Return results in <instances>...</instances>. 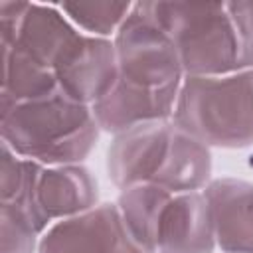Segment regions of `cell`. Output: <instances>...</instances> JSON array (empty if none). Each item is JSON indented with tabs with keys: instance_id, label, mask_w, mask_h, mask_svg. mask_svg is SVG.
Listing matches in <instances>:
<instances>
[{
	"instance_id": "9",
	"label": "cell",
	"mask_w": 253,
	"mask_h": 253,
	"mask_svg": "<svg viewBox=\"0 0 253 253\" xmlns=\"http://www.w3.org/2000/svg\"><path fill=\"white\" fill-rule=\"evenodd\" d=\"M215 249L211 213L204 192L172 194L158 219L154 253H213Z\"/></svg>"
},
{
	"instance_id": "19",
	"label": "cell",
	"mask_w": 253,
	"mask_h": 253,
	"mask_svg": "<svg viewBox=\"0 0 253 253\" xmlns=\"http://www.w3.org/2000/svg\"><path fill=\"white\" fill-rule=\"evenodd\" d=\"M227 6H229V12L235 20L237 30H239L241 42H243L247 67H253V0L227 2Z\"/></svg>"
},
{
	"instance_id": "7",
	"label": "cell",
	"mask_w": 253,
	"mask_h": 253,
	"mask_svg": "<svg viewBox=\"0 0 253 253\" xmlns=\"http://www.w3.org/2000/svg\"><path fill=\"white\" fill-rule=\"evenodd\" d=\"M172 121H152L113 134L107 148V174L119 188L152 182L168 152Z\"/></svg>"
},
{
	"instance_id": "5",
	"label": "cell",
	"mask_w": 253,
	"mask_h": 253,
	"mask_svg": "<svg viewBox=\"0 0 253 253\" xmlns=\"http://www.w3.org/2000/svg\"><path fill=\"white\" fill-rule=\"evenodd\" d=\"M59 91L69 99L93 107L119 81L115 43L79 32L53 63Z\"/></svg>"
},
{
	"instance_id": "3",
	"label": "cell",
	"mask_w": 253,
	"mask_h": 253,
	"mask_svg": "<svg viewBox=\"0 0 253 253\" xmlns=\"http://www.w3.org/2000/svg\"><path fill=\"white\" fill-rule=\"evenodd\" d=\"M174 126L210 148L253 144V67L215 77H184Z\"/></svg>"
},
{
	"instance_id": "4",
	"label": "cell",
	"mask_w": 253,
	"mask_h": 253,
	"mask_svg": "<svg viewBox=\"0 0 253 253\" xmlns=\"http://www.w3.org/2000/svg\"><path fill=\"white\" fill-rule=\"evenodd\" d=\"M113 43L121 81L146 89L172 87L184 81L174 42L152 22L142 2L132 4L130 14L113 36Z\"/></svg>"
},
{
	"instance_id": "13",
	"label": "cell",
	"mask_w": 253,
	"mask_h": 253,
	"mask_svg": "<svg viewBox=\"0 0 253 253\" xmlns=\"http://www.w3.org/2000/svg\"><path fill=\"white\" fill-rule=\"evenodd\" d=\"M211 168V148L174 126L166 158L152 182L172 194L202 192L213 180Z\"/></svg>"
},
{
	"instance_id": "15",
	"label": "cell",
	"mask_w": 253,
	"mask_h": 253,
	"mask_svg": "<svg viewBox=\"0 0 253 253\" xmlns=\"http://www.w3.org/2000/svg\"><path fill=\"white\" fill-rule=\"evenodd\" d=\"M59 91L55 73L32 59L18 47L2 45V81L0 95L14 103L36 101Z\"/></svg>"
},
{
	"instance_id": "2",
	"label": "cell",
	"mask_w": 253,
	"mask_h": 253,
	"mask_svg": "<svg viewBox=\"0 0 253 253\" xmlns=\"http://www.w3.org/2000/svg\"><path fill=\"white\" fill-rule=\"evenodd\" d=\"M178 51L184 77H215L247 69L243 42L227 2H142Z\"/></svg>"
},
{
	"instance_id": "17",
	"label": "cell",
	"mask_w": 253,
	"mask_h": 253,
	"mask_svg": "<svg viewBox=\"0 0 253 253\" xmlns=\"http://www.w3.org/2000/svg\"><path fill=\"white\" fill-rule=\"evenodd\" d=\"M0 229H2L0 253H38L42 233L18 204L2 202Z\"/></svg>"
},
{
	"instance_id": "11",
	"label": "cell",
	"mask_w": 253,
	"mask_h": 253,
	"mask_svg": "<svg viewBox=\"0 0 253 253\" xmlns=\"http://www.w3.org/2000/svg\"><path fill=\"white\" fill-rule=\"evenodd\" d=\"M95 206H99V184L87 166H43L36 188V210L45 229L59 219L79 215Z\"/></svg>"
},
{
	"instance_id": "14",
	"label": "cell",
	"mask_w": 253,
	"mask_h": 253,
	"mask_svg": "<svg viewBox=\"0 0 253 253\" xmlns=\"http://www.w3.org/2000/svg\"><path fill=\"white\" fill-rule=\"evenodd\" d=\"M170 198L172 192L164 190L154 182H146L121 190L115 202L128 235L146 253H154L158 219Z\"/></svg>"
},
{
	"instance_id": "18",
	"label": "cell",
	"mask_w": 253,
	"mask_h": 253,
	"mask_svg": "<svg viewBox=\"0 0 253 253\" xmlns=\"http://www.w3.org/2000/svg\"><path fill=\"white\" fill-rule=\"evenodd\" d=\"M34 160L18 156L8 144L2 142V154H0V196L2 202H14L20 192L24 190V184L32 172Z\"/></svg>"
},
{
	"instance_id": "20",
	"label": "cell",
	"mask_w": 253,
	"mask_h": 253,
	"mask_svg": "<svg viewBox=\"0 0 253 253\" xmlns=\"http://www.w3.org/2000/svg\"><path fill=\"white\" fill-rule=\"evenodd\" d=\"M26 10H28V2H18V0L0 2V42L2 45H14Z\"/></svg>"
},
{
	"instance_id": "10",
	"label": "cell",
	"mask_w": 253,
	"mask_h": 253,
	"mask_svg": "<svg viewBox=\"0 0 253 253\" xmlns=\"http://www.w3.org/2000/svg\"><path fill=\"white\" fill-rule=\"evenodd\" d=\"M221 253H253V184L215 178L204 190Z\"/></svg>"
},
{
	"instance_id": "12",
	"label": "cell",
	"mask_w": 253,
	"mask_h": 253,
	"mask_svg": "<svg viewBox=\"0 0 253 253\" xmlns=\"http://www.w3.org/2000/svg\"><path fill=\"white\" fill-rule=\"evenodd\" d=\"M79 34V30L61 12L59 4L28 2L14 45L45 67H53L59 53ZM53 71V69H51Z\"/></svg>"
},
{
	"instance_id": "8",
	"label": "cell",
	"mask_w": 253,
	"mask_h": 253,
	"mask_svg": "<svg viewBox=\"0 0 253 253\" xmlns=\"http://www.w3.org/2000/svg\"><path fill=\"white\" fill-rule=\"evenodd\" d=\"M180 85L146 89L119 79L115 87L91 107L101 132L119 134L142 123L170 121Z\"/></svg>"
},
{
	"instance_id": "6",
	"label": "cell",
	"mask_w": 253,
	"mask_h": 253,
	"mask_svg": "<svg viewBox=\"0 0 253 253\" xmlns=\"http://www.w3.org/2000/svg\"><path fill=\"white\" fill-rule=\"evenodd\" d=\"M38 253H146L126 231L117 204H99L79 215L51 223Z\"/></svg>"
},
{
	"instance_id": "1",
	"label": "cell",
	"mask_w": 253,
	"mask_h": 253,
	"mask_svg": "<svg viewBox=\"0 0 253 253\" xmlns=\"http://www.w3.org/2000/svg\"><path fill=\"white\" fill-rule=\"evenodd\" d=\"M0 134L18 156L59 166L83 164L97 146L101 128L89 105L57 91L26 103L0 95Z\"/></svg>"
},
{
	"instance_id": "16",
	"label": "cell",
	"mask_w": 253,
	"mask_h": 253,
	"mask_svg": "<svg viewBox=\"0 0 253 253\" xmlns=\"http://www.w3.org/2000/svg\"><path fill=\"white\" fill-rule=\"evenodd\" d=\"M132 4L134 2L99 0V2H63L59 4V8L79 32L113 40L117 30L130 14Z\"/></svg>"
}]
</instances>
